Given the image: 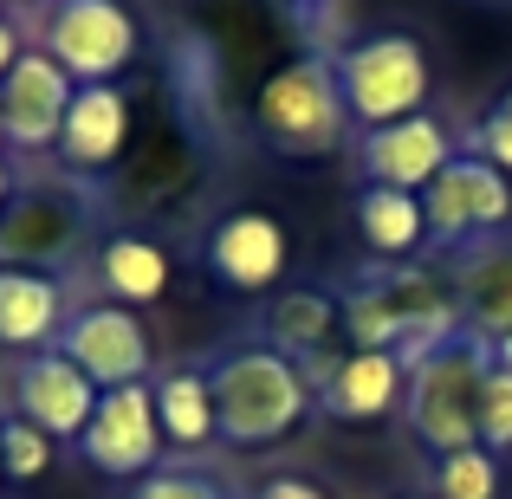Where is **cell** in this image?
Returning <instances> with one entry per match:
<instances>
[{
	"mask_svg": "<svg viewBox=\"0 0 512 499\" xmlns=\"http://www.w3.org/2000/svg\"><path fill=\"white\" fill-rule=\"evenodd\" d=\"M461 260V299H467V325L480 337L512 331V234H493L480 247L454 253Z\"/></svg>",
	"mask_w": 512,
	"mask_h": 499,
	"instance_id": "19",
	"label": "cell"
},
{
	"mask_svg": "<svg viewBox=\"0 0 512 499\" xmlns=\"http://www.w3.org/2000/svg\"><path fill=\"white\" fill-rule=\"evenodd\" d=\"M506 474H500V454L493 448H461V454H441L435 474H428V499H500Z\"/></svg>",
	"mask_w": 512,
	"mask_h": 499,
	"instance_id": "22",
	"label": "cell"
},
{
	"mask_svg": "<svg viewBox=\"0 0 512 499\" xmlns=\"http://www.w3.org/2000/svg\"><path fill=\"white\" fill-rule=\"evenodd\" d=\"M0 143H7V117H0Z\"/></svg>",
	"mask_w": 512,
	"mask_h": 499,
	"instance_id": "32",
	"label": "cell"
},
{
	"mask_svg": "<svg viewBox=\"0 0 512 499\" xmlns=\"http://www.w3.org/2000/svg\"><path fill=\"white\" fill-rule=\"evenodd\" d=\"M286 260H292V240L266 208H234L208 234V273L227 292H273L286 279Z\"/></svg>",
	"mask_w": 512,
	"mask_h": 499,
	"instance_id": "13",
	"label": "cell"
},
{
	"mask_svg": "<svg viewBox=\"0 0 512 499\" xmlns=\"http://www.w3.org/2000/svg\"><path fill=\"white\" fill-rule=\"evenodd\" d=\"M91 273H98V292L111 305H150L169 292V253L143 234H104L98 253H91Z\"/></svg>",
	"mask_w": 512,
	"mask_h": 499,
	"instance_id": "18",
	"label": "cell"
},
{
	"mask_svg": "<svg viewBox=\"0 0 512 499\" xmlns=\"http://www.w3.org/2000/svg\"><path fill=\"white\" fill-rule=\"evenodd\" d=\"M422 214H428V253H467L480 240L506 234L512 221V175L500 163H487L480 150H461L435 182L422 188Z\"/></svg>",
	"mask_w": 512,
	"mask_h": 499,
	"instance_id": "6",
	"label": "cell"
},
{
	"mask_svg": "<svg viewBox=\"0 0 512 499\" xmlns=\"http://www.w3.org/2000/svg\"><path fill=\"white\" fill-rule=\"evenodd\" d=\"M402 389H409V363L396 350H344L338 370L318 383V409L338 422H376L402 409Z\"/></svg>",
	"mask_w": 512,
	"mask_h": 499,
	"instance_id": "15",
	"label": "cell"
},
{
	"mask_svg": "<svg viewBox=\"0 0 512 499\" xmlns=\"http://www.w3.org/2000/svg\"><path fill=\"white\" fill-rule=\"evenodd\" d=\"M72 98H78V78L65 72L59 59H46L39 46H26L20 65L7 72V85H0L7 150H20V156L59 150V130H65V111H72Z\"/></svg>",
	"mask_w": 512,
	"mask_h": 499,
	"instance_id": "12",
	"label": "cell"
},
{
	"mask_svg": "<svg viewBox=\"0 0 512 499\" xmlns=\"http://www.w3.org/2000/svg\"><path fill=\"white\" fill-rule=\"evenodd\" d=\"M65 318H72V292L65 279L33 273V266H0V344L33 357V350L59 344Z\"/></svg>",
	"mask_w": 512,
	"mask_h": 499,
	"instance_id": "14",
	"label": "cell"
},
{
	"mask_svg": "<svg viewBox=\"0 0 512 499\" xmlns=\"http://www.w3.org/2000/svg\"><path fill=\"white\" fill-rule=\"evenodd\" d=\"M338 65V85L350 104V124L357 130H383L402 117L428 111V91H435V65H428L422 39L409 33H363L344 52H331Z\"/></svg>",
	"mask_w": 512,
	"mask_h": 499,
	"instance_id": "4",
	"label": "cell"
},
{
	"mask_svg": "<svg viewBox=\"0 0 512 499\" xmlns=\"http://www.w3.org/2000/svg\"><path fill=\"white\" fill-rule=\"evenodd\" d=\"M7 396H13V415H26L39 435H52V441H78L104 389L91 383V376L78 370V363L65 357L59 344H46V350H33V357L13 363Z\"/></svg>",
	"mask_w": 512,
	"mask_h": 499,
	"instance_id": "10",
	"label": "cell"
},
{
	"mask_svg": "<svg viewBox=\"0 0 512 499\" xmlns=\"http://www.w3.org/2000/svg\"><path fill=\"white\" fill-rule=\"evenodd\" d=\"M20 52H26V39H20V20H7V13H0V85H7V72L20 65Z\"/></svg>",
	"mask_w": 512,
	"mask_h": 499,
	"instance_id": "28",
	"label": "cell"
},
{
	"mask_svg": "<svg viewBox=\"0 0 512 499\" xmlns=\"http://www.w3.org/2000/svg\"><path fill=\"white\" fill-rule=\"evenodd\" d=\"M150 396H156L163 441H175V448H201V441H214V383H208V363H169V370H156L150 376Z\"/></svg>",
	"mask_w": 512,
	"mask_h": 499,
	"instance_id": "20",
	"label": "cell"
},
{
	"mask_svg": "<svg viewBox=\"0 0 512 499\" xmlns=\"http://www.w3.org/2000/svg\"><path fill=\"white\" fill-rule=\"evenodd\" d=\"M350 221H357L363 247L389 266H402L409 253H428V214H422V195H409V188L363 182L357 201H350Z\"/></svg>",
	"mask_w": 512,
	"mask_h": 499,
	"instance_id": "17",
	"label": "cell"
},
{
	"mask_svg": "<svg viewBox=\"0 0 512 499\" xmlns=\"http://www.w3.org/2000/svg\"><path fill=\"white\" fill-rule=\"evenodd\" d=\"M487 350H493V363H500V370H512V331H500V337H487Z\"/></svg>",
	"mask_w": 512,
	"mask_h": 499,
	"instance_id": "30",
	"label": "cell"
},
{
	"mask_svg": "<svg viewBox=\"0 0 512 499\" xmlns=\"http://www.w3.org/2000/svg\"><path fill=\"white\" fill-rule=\"evenodd\" d=\"M409 499H422V493H409Z\"/></svg>",
	"mask_w": 512,
	"mask_h": 499,
	"instance_id": "33",
	"label": "cell"
},
{
	"mask_svg": "<svg viewBox=\"0 0 512 499\" xmlns=\"http://www.w3.org/2000/svg\"><path fill=\"white\" fill-rule=\"evenodd\" d=\"M78 461L104 480H143L156 474V454H163V422H156V396L150 383H124L104 389L98 409H91L85 435L72 441Z\"/></svg>",
	"mask_w": 512,
	"mask_h": 499,
	"instance_id": "8",
	"label": "cell"
},
{
	"mask_svg": "<svg viewBox=\"0 0 512 499\" xmlns=\"http://www.w3.org/2000/svg\"><path fill=\"white\" fill-rule=\"evenodd\" d=\"M253 130L279 156H338L357 137V124H350V104H344L331 52H305L286 72L266 78L260 98H253Z\"/></svg>",
	"mask_w": 512,
	"mask_h": 499,
	"instance_id": "3",
	"label": "cell"
},
{
	"mask_svg": "<svg viewBox=\"0 0 512 499\" xmlns=\"http://www.w3.org/2000/svg\"><path fill=\"white\" fill-rule=\"evenodd\" d=\"M52 448H59V441L39 435L26 415H0V474L7 480H39L52 467Z\"/></svg>",
	"mask_w": 512,
	"mask_h": 499,
	"instance_id": "23",
	"label": "cell"
},
{
	"mask_svg": "<svg viewBox=\"0 0 512 499\" xmlns=\"http://www.w3.org/2000/svg\"><path fill=\"white\" fill-rule=\"evenodd\" d=\"M480 448H493V454L512 448V370H500V363L480 383Z\"/></svg>",
	"mask_w": 512,
	"mask_h": 499,
	"instance_id": "25",
	"label": "cell"
},
{
	"mask_svg": "<svg viewBox=\"0 0 512 499\" xmlns=\"http://www.w3.org/2000/svg\"><path fill=\"white\" fill-rule=\"evenodd\" d=\"M487 370H493V350L480 331H461L409 363L402 422H409V435L435 461L461 454V448H480V383H487Z\"/></svg>",
	"mask_w": 512,
	"mask_h": 499,
	"instance_id": "2",
	"label": "cell"
},
{
	"mask_svg": "<svg viewBox=\"0 0 512 499\" xmlns=\"http://www.w3.org/2000/svg\"><path fill=\"white\" fill-rule=\"evenodd\" d=\"M214 383V441L227 448H273L312 415V383L305 370L273 344H234L208 363Z\"/></svg>",
	"mask_w": 512,
	"mask_h": 499,
	"instance_id": "1",
	"label": "cell"
},
{
	"mask_svg": "<svg viewBox=\"0 0 512 499\" xmlns=\"http://www.w3.org/2000/svg\"><path fill=\"white\" fill-rule=\"evenodd\" d=\"M124 499H234V493L214 474H201V467H156V474H143Z\"/></svg>",
	"mask_w": 512,
	"mask_h": 499,
	"instance_id": "24",
	"label": "cell"
},
{
	"mask_svg": "<svg viewBox=\"0 0 512 499\" xmlns=\"http://www.w3.org/2000/svg\"><path fill=\"white\" fill-rule=\"evenodd\" d=\"M461 150H467V143L454 137L435 111L402 117V124H383V130H357V169H363V182L409 188V195H422V188L435 182V175L448 169Z\"/></svg>",
	"mask_w": 512,
	"mask_h": 499,
	"instance_id": "11",
	"label": "cell"
},
{
	"mask_svg": "<svg viewBox=\"0 0 512 499\" xmlns=\"http://www.w3.org/2000/svg\"><path fill=\"white\" fill-rule=\"evenodd\" d=\"M0 13H7V7H0Z\"/></svg>",
	"mask_w": 512,
	"mask_h": 499,
	"instance_id": "34",
	"label": "cell"
},
{
	"mask_svg": "<svg viewBox=\"0 0 512 499\" xmlns=\"http://www.w3.org/2000/svg\"><path fill=\"white\" fill-rule=\"evenodd\" d=\"M0 7H33V0H0Z\"/></svg>",
	"mask_w": 512,
	"mask_h": 499,
	"instance_id": "31",
	"label": "cell"
},
{
	"mask_svg": "<svg viewBox=\"0 0 512 499\" xmlns=\"http://www.w3.org/2000/svg\"><path fill=\"white\" fill-rule=\"evenodd\" d=\"M91 208L98 201L78 195V175L20 182L0 214V266H33V273L59 279V266H72L78 240L91 234Z\"/></svg>",
	"mask_w": 512,
	"mask_h": 499,
	"instance_id": "5",
	"label": "cell"
},
{
	"mask_svg": "<svg viewBox=\"0 0 512 499\" xmlns=\"http://www.w3.org/2000/svg\"><path fill=\"white\" fill-rule=\"evenodd\" d=\"M13 188H20V169L0 156V214H7V201H13Z\"/></svg>",
	"mask_w": 512,
	"mask_h": 499,
	"instance_id": "29",
	"label": "cell"
},
{
	"mask_svg": "<svg viewBox=\"0 0 512 499\" xmlns=\"http://www.w3.org/2000/svg\"><path fill=\"white\" fill-rule=\"evenodd\" d=\"M247 499H331L318 480H305V474H273V480H260Z\"/></svg>",
	"mask_w": 512,
	"mask_h": 499,
	"instance_id": "27",
	"label": "cell"
},
{
	"mask_svg": "<svg viewBox=\"0 0 512 499\" xmlns=\"http://www.w3.org/2000/svg\"><path fill=\"white\" fill-rule=\"evenodd\" d=\"M137 46L143 33L124 0H52L39 13V52L59 59L78 85H117V72L137 59Z\"/></svg>",
	"mask_w": 512,
	"mask_h": 499,
	"instance_id": "7",
	"label": "cell"
},
{
	"mask_svg": "<svg viewBox=\"0 0 512 499\" xmlns=\"http://www.w3.org/2000/svg\"><path fill=\"white\" fill-rule=\"evenodd\" d=\"M130 143V98L124 85H78L59 130V156L72 169H111Z\"/></svg>",
	"mask_w": 512,
	"mask_h": 499,
	"instance_id": "16",
	"label": "cell"
},
{
	"mask_svg": "<svg viewBox=\"0 0 512 499\" xmlns=\"http://www.w3.org/2000/svg\"><path fill=\"white\" fill-rule=\"evenodd\" d=\"M59 350L91 376L98 389H124V383H150L156 370V350H150V331L130 305H111V299H91V305H72L59 331Z\"/></svg>",
	"mask_w": 512,
	"mask_h": 499,
	"instance_id": "9",
	"label": "cell"
},
{
	"mask_svg": "<svg viewBox=\"0 0 512 499\" xmlns=\"http://www.w3.org/2000/svg\"><path fill=\"white\" fill-rule=\"evenodd\" d=\"M325 337H338V292H325V286L273 292V305H266V344L286 350L292 363H305V357H318Z\"/></svg>",
	"mask_w": 512,
	"mask_h": 499,
	"instance_id": "21",
	"label": "cell"
},
{
	"mask_svg": "<svg viewBox=\"0 0 512 499\" xmlns=\"http://www.w3.org/2000/svg\"><path fill=\"white\" fill-rule=\"evenodd\" d=\"M467 150H480L487 163H500L512 175V85L487 104V117L474 124V143H467Z\"/></svg>",
	"mask_w": 512,
	"mask_h": 499,
	"instance_id": "26",
	"label": "cell"
}]
</instances>
